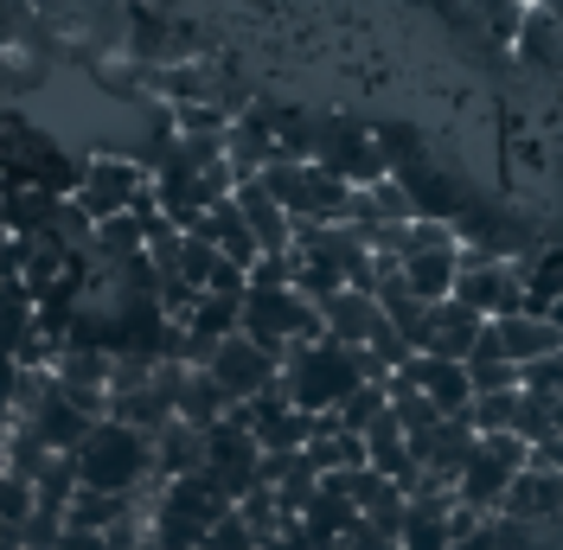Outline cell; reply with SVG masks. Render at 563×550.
<instances>
[{"label": "cell", "mask_w": 563, "mask_h": 550, "mask_svg": "<svg viewBox=\"0 0 563 550\" xmlns=\"http://www.w3.org/2000/svg\"><path fill=\"white\" fill-rule=\"evenodd\" d=\"M256 468H263V442H256V429H250L238 410L224 416L218 429H206V474L218 481V493H224L231 506L256 486Z\"/></svg>", "instance_id": "cell-3"}, {"label": "cell", "mask_w": 563, "mask_h": 550, "mask_svg": "<svg viewBox=\"0 0 563 550\" xmlns=\"http://www.w3.org/2000/svg\"><path fill=\"white\" fill-rule=\"evenodd\" d=\"M481 333H487V320L467 308V301H435V308L422 314L417 327V352L422 359H449V365H467L474 352H481Z\"/></svg>", "instance_id": "cell-5"}, {"label": "cell", "mask_w": 563, "mask_h": 550, "mask_svg": "<svg viewBox=\"0 0 563 550\" xmlns=\"http://www.w3.org/2000/svg\"><path fill=\"white\" fill-rule=\"evenodd\" d=\"M231 206H238V218L250 224V238H256V250H263V256H288L295 224H288V211L263 193V179H244V186L231 193Z\"/></svg>", "instance_id": "cell-10"}, {"label": "cell", "mask_w": 563, "mask_h": 550, "mask_svg": "<svg viewBox=\"0 0 563 550\" xmlns=\"http://www.w3.org/2000/svg\"><path fill=\"white\" fill-rule=\"evenodd\" d=\"M320 327H327V340L333 345H352V352H365L372 333L385 327V314H378V295H365V288H340L327 308H320Z\"/></svg>", "instance_id": "cell-9"}, {"label": "cell", "mask_w": 563, "mask_h": 550, "mask_svg": "<svg viewBox=\"0 0 563 550\" xmlns=\"http://www.w3.org/2000/svg\"><path fill=\"white\" fill-rule=\"evenodd\" d=\"M493 550H544L551 544V531H538V525H526V518H493Z\"/></svg>", "instance_id": "cell-15"}, {"label": "cell", "mask_w": 563, "mask_h": 550, "mask_svg": "<svg viewBox=\"0 0 563 550\" xmlns=\"http://www.w3.org/2000/svg\"><path fill=\"white\" fill-rule=\"evenodd\" d=\"M276 372H282V365L256 340H244V333H238V340H224V345H218V359H211V378H218V391L231 397V410L256 404V397L276 384Z\"/></svg>", "instance_id": "cell-6"}, {"label": "cell", "mask_w": 563, "mask_h": 550, "mask_svg": "<svg viewBox=\"0 0 563 550\" xmlns=\"http://www.w3.org/2000/svg\"><path fill=\"white\" fill-rule=\"evenodd\" d=\"M544 550H563V531H551V544H544Z\"/></svg>", "instance_id": "cell-21"}, {"label": "cell", "mask_w": 563, "mask_h": 550, "mask_svg": "<svg viewBox=\"0 0 563 550\" xmlns=\"http://www.w3.org/2000/svg\"><path fill=\"white\" fill-rule=\"evenodd\" d=\"M467 384H474V397H506V391H519V365H506L499 352H474Z\"/></svg>", "instance_id": "cell-13"}, {"label": "cell", "mask_w": 563, "mask_h": 550, "mask_svg": "<svg viewBox=\"0 0 563 550\" xmlns=\"http://www.w3.org/2000/svg\"><path fill=\"white\" fill-rule=\"evenodd\" d=\"M33 20H38V13L26 7V0H0V58L26 45V33H33Z\"/></svg>", "instance_id": "cell-16"}, {"label": "cell", "mask_w": 563, "mask_h": 550, "mask_svg": "<svg viewBox=\"0 0 563 550\" xmlns=\"http://www.w3.org/2000/svg\"><path fill=\"white\" fill-rule=\"evenodd\" d=\"M455 301H467L481 320H512V314H526V263H499V256L461 250Z\"/></svg>", "instance_id": "cell-2"}, {"label": "cell", "mask_w": 563, "mask_h": 550, "mask_svg": "<svg viewBox=\"0 0 563 550\" xmlns=\"http://www.w3.org/2000/svg\"><path fill=\"white\" fill-rule=\"evenodd\" d=\"M519 391H526V397H538V404H563V352L519 365Z\"/></svg>", "instance_id": "cell-14"}, {"label": "cell", "mask_w": 563, "mask_h": 550, "mask_svg": "<svg viewBox=\"0 0 563 550\" xmlns=\"http://www.w3.org/2000/svg\"><path fill=\"white\" fill-rule=\"evenodd\" d=\"M77 486H84V493L135 499L141 486H154V442L103 416V422L90 429V442L77 448Z\"/></svg>", "instance_id": "cell-1"}, {"label": "cell", "mask_w": 563, "mask_h": 550, "mask_svg": "<svg viewBox=\"0 0 563 550\" xmlns=\"http://www.w3.org/2000/svg\"><path fill=\"white\" fill-rule=\"evenodd\" d=\"M531 468H538V474H563V436H558V442L531 448Z\"/></svg>", "instance_id": "cell-20"}, {"label": "cell", "mask_w": 563, "mask_h": 550, "mask_svg": "<svg viewBox=\"0 0 563 550\" xmlns=\"http://www.w3.org/2000/svg\"><path fill=\"white\" fill-rule=\"evenodd\" d=\"M327 550H397V538H385V531H372V525L358 518V525H352L346 538H340V544H327Z\"/></svg>", "instance_id": "cell-18"}, {"label": "cell", "mask_w": 563, "mask_h": 550, "mask_svg": "<svg viewBox=\"0 0 563 550\" xmlns=\"http://www.w3.org/2000/svg\"><path fill=\"white\" fill-rule=\"evenodd\" d=\"M499 518H526V525H538V531H563V474L526 468V474L512 481V493H506Z\"/></svg>", "instance_id": "cell-8"}, {"label": "cell", "mask_w": 563, "mask_h": 550, "mask_svg": "<svg viewBox=\"0 0 563 550\" xmlns=\"http://www.w3.org/2000/svg\"><path fill=\"white\" fill-rule=\"evenodd\" d=\"M404 378L417 384L422 397H429V404H435V410L442 416H467L474 410V384H467V365H449V359H410V365H404Z\"/></svg>", "instance_id": "cell-11"}, {"label": "cell", "mask_w": 563, "mask_h": 550, "mask_svg": "<svg viewBox=\"0 0 563 550\" xmlns=\"http://www.w3.org/2000/svg\"><path fill=\"white\" fill-rule=\"evenodd\" d=\"M199 550H256V531H250L244 518H238V506H231V513H224L206 538H199Z\"/></svg>", "instance_id": "cell-17"}, {"label": "cell", "mask_w": 563, "mask_h": 550, "mask_svg": "<svg viewBox=\"0 0 563 550\" xmlns=\"http://www.w3.org/2000/svg\"><path fill=\"white\" fill-rule=\"evenodd\" d=\"M77 206L90 211V224H103V218H129V211L147 199V173L122 154V161H90V167L77 173V193H70Z\"/></svg>", "instance_id": "cell-4"}, {"label": "cell", "mask_w": 563, "mask_h": 550, "mask_svg": "<svg viewBox=\"0 0 563 550\" xmlns=\"http://www.w3.org/2000/svg\"><path fill=\"white\" fill-rule=\"evenodd\" d=\"M481 352H499L506 365L551 359V352H563V320H551V314H512V320H487Z\"/></svg>", "instance_id": "cell-7"}, {"label": "cell", "mask_w": 563, "mask_h": 550, "mask_svg": "<svg viewBox=\"0 0 563 550\" xmlns=\"http://www.w3.org/2000/svg\"><path fill=\"white\" fill-rule=\"evenodd\" d=\"M295 525H301V531H308V538H314V544L327 550V544H340V538H346L352 525H358V506H352L346 493H333V486H320L314 499H308V513L295 518Z\"/></svg>", "instance_id": "cell-12"}, {"label": "cell", "mask_w": 563, "mask_h": 550, "mask_svg": "<svg viewBox=\"0 0 563 550\" xmlns=\"http://www.w3.org/2000/svg\"><path fill=\"white\" fill-rule=\"evenodd\" d=\"M256 550H320V544L308 538V531H301V525H295V518H288V525H276V531H269V538H263Z\"/></svg>", "instance_id": "cell-19"}]
</instances>
